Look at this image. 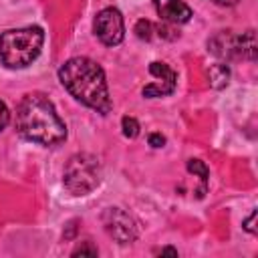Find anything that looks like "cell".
<instances>
[{
	"label": "cell",
	"mask_w": 258,
	"mask_h": 258,
	"mask_svg": "<svg viewBox=\"0 0 258 258\" xmlns=\"http://www.w3.org/2000/svg\"><path fill=\"white\" fill-rule=\"evenodd\" d=\"M58 79L62 87L83 105L99 111L101 115H107L113 107L109 89H107V79L95 60L87 56H75L69 58L60 69H58Z\"/></svg>",
	"instance_id": "1"
},
{
	"label": "cell",
	"mask_w": 258,
	"mask_h": 258,
	"mask_svg": "<svg viewBox=\"0 0 258 258\" xmlns=\"http://www.w3.org/2000/svg\"><path fill=\"white\" fill-rule=\"evenodd\" d=\"M16 129L26 141L46 147L58 145L67 137V127L54 105L40 93H30L18 103Z\"/></svg>",
	"instance_id": "2"
},
{
	"label": "cell",
	"mask_w": 258,
	"mask_h": 258,
	"mask_svg": "<svg viewBox=\"0 0 258 258\" xmlns=\"http://www.w3.org/2000/svg\"><path fill=\"white\" fill-rule=\"evenodd\" d=\"M44 32L40 26L14 28L0 34V60L8 69L28 67L42 48Z\"/></svg>",
	"instance_id": "3"
},
{
	"label": "cell",
	"mask_w": 258,
	"mask_h": 258,
	"mask_svg": "<svg viewBox=\"0 0 258 258\" xmlns=\"http://www.w3.org/2000/svg\"><path fill=\"white\" fill-rule=\"evenodd\" d=\"M62 181H64V187L73 196H87L101 181L99 159L95 155H91V153H77V155H73L67 161Z\"/></svg>",
	"instance_id": "4"
},
{
	"label": "cell",
	"mask_w": 258,
	"mask_h": 258,
	"mask_svg": "<svg viewBox=\"0 0 258 258\" xmlns=\"http://www.w3.org/2000/svg\"><path fill=\"white\" fill-rule=\"evenodd\" d=\"M93 30L97 34V38L107 44V46H115L123 40L125 36V24H123V16L117 8H103L93 22Z\"/></svg>",
	"instance_id": "5"
},
{
	"label": "cell",
	"mask_w": 258,
	"mask_h": 258,
	"mask_svg": "<svg viewBox=\"0 0 258 258\" xmlns=\"http://www.w3.org/2000/svg\"><path fill=\"white\" fill-rule=\"evenodd\" d=\"M103 224L107 234L117 240L119 244H131L137 238V224L135 220L123 212L121 208H109L103 214Z\"/></svg>",
	"instance_id": "6"
},
{
	"label": "cell",
	"mask_w": 258,
	"mask_h": 258,
	"mask_svg": "<svg viewBox=\"0 0 258 258\" xmlns=\"http://www.w3.org/2000/svg\"><path fill=\"white\" fill-rule=\"evenodd\" d=\"M149 73L157 79L153 83H149L147 87H143V97H165L169 93H173L175 83H177V75L171 67H167L165 62H151L149 64Z\"/></svg>",
	"instance_id": "7"
},
{
	"label": "cell",
	"mask_w": 258,
	"mask_h": 258,
	"mask_svg": "<svg viewBox=\"0 0 258 258\" xmlns=\"http://www.w3.org/2000/svg\"><path fill=\"white\" fill-rule=\"evenodd\" d=\"M161 20L169 24H183L191 18V8L183 0H153Z\"/></svg>",
	"instance_id": "8"
},
{
	"label": "cell",
	"mask_w": 258,
	"mask_h": 258,
	"mask_svg": "<svg viewBox=\"0 0 258 258\" xmlns=\"http://www.w3.org/2000/svg\"><path fill=\"white\" fill-rule=\"evenodd\" d=\"M210 50L220 58H234L240 56V34L232 32H218L208 42Z\"/></svg>",
	"instance_id": "9"
},
{
	"label": "cell",
	"mask_w": 258,
	"mask_h": 258,
	"mask_svg": "<svg viewBox=\"0 0 258 258\" xmlns=\"http://www.w3.org/2000/svg\"><path fill=\"white\" fill-rule=\"evenodd\" d=\"M208 77H210V83H212L214 89H222V87H226L228 81H230V69H228V64H224V62L212 64L210 71H208Z\"/></svg>",
	"instance_id": "10"
},
{
	"label": "cell",
	"mask_w": 258,
	"mask_h": 258,
	"mask_svg": "<svg viewBox=\"0 0 258 258\" xmlns=\"http://www.w3.org/2000/svg\"><path fill=\"white\" fill-rule=\"evenodd\" d=\"M240 56L242 58H256V36L254 30H246L244 34H240Z\"/></svg>",
	"instance_id": "11"
},
{
	"label": "cell",
	"mask_w": 258,
	"mask_h": 258,
	"mask_svg": "<svg viewBox=\"0 0 258 258\" xmlns=\"http://www.w3.org/2000/svg\"><path fill=\"white\" fill-rule=\"evenodd\" d=\"M121 129H123V135L129 137V139H133V137L139 135V123H137V119H133L129 115H125L121 119Z\"/></svg>",
	"instance_id": "12"
},
{
	"label": "cell",
	"mask_w": 258,
	"mask_h": 258,
	"mask_svg": "<svg viewBox=\"0 0 258 258\" xmlns=\"http://www.w3.org/2000/svg\"><path fill=\"white\" fill-rule=\"evenodd\" d=\"M187 171L198 173L200 179H202V185L208 187V167H206L200 159H189V161H187Z\"/></svg>",
	"instance_id": "13"
},
{
	"label": "cell",
	"mask_w": 258,
	"mask_h": 258,
	"mask_svg": "<svg viewBox=\"0 0 258 258\" xmlns=\"http://www.w3.org/2000/svg\"><path fill=\"white\" fill-rule=\"evenodd\" d=\"M153 30H155V26H153L149 20H139V22L135 24V32H137V36L143 38V40H149V38L153 36Z\"/></svg>",
	"instance_id": "14"
},
{
	"label": "cell",
	"mask_w": 258,
	"mask_h": 258,
	"mask_svg": "<svg viewBox=\"0 0 258 258\" xmlns=\"http://www.w3.org/2000/svg\"><path fill=\"white\" fill-rule=\"evenodd\" d=\"M85 256V254H89V256H97V248H93V246H89L87 242L83 244V246H79L77 250H73V256Z\"/></svg>",
	"instance_id": "15"
},
{
	"label": "cell",
	"mask_w": 258,
	"mask_h": 258,
	"mask_svg": "<svg viewBox=\"0 0 258 258\" xmlns=\"http://www.w3.org/2000/svg\"><path fill=\"white\" fill-rule=\"evenodd\" d=\"M8 123H10V111H8V107L0 101V131H2Z\"/></svg>",
	"instance_id": "16"
},
{
	"label": "cell",
	"mask_w": 258,
	"mask_h": 258,
	"mask_svg": "<svg viewBox=\"0 0 258 258\" xmlns=\"http://www.w3.org/2000/svg\"><path fill=\"white\" fill-rule=\"evenodd\" d=\"M163 143H165V137L161 133H151L149 135V145L151 147H163Z\"/></svg>",
	"instance_id": "17"
},
{
	"label": "cell",
	"mask_w": 258,
	"mask_h": 258,
	"mask_svg": "<svg viewBox=\"0 0 258 258\" xmlns=\"http://www.w3.org/2000/svg\"><path fill=\"white\" fill-rule=\"evenodd\" d=\"M254 222H256V212H252V214L248 216V220L244 222V230H246V232H250V234H256V228H254Z\"/></svg>",
	"instance_id": "18"
},
{
	"label": "cell",
	"mask_w": 258,
	"mask_h": 258,
	"mask_svg": "<svg viewBox=\"0 0 258 258\" xmlns=\"http://www.w3.org/2000/svg\"><path fill=\"white\" fill-rule=\"evenodd\" d=\"M214 4H218V6H234L238 0H212Z\"/></svg>",
	"instance_id": "19"
},
{
	"label": "cell",
	"mask_w": 258,
	"mask_h": 258,
	"mask_svg": "<svg viewBox=\"0 0 258 258\" xmlns=\"http://www.w3.org/2000/svg\"><path fill=\"white\" fill-rule=\"evenodd\" d=\"M161 254H173V256H175L177 252H175L173 248H163V250H161Z\"/></svg>",
	"instance_id": "20"
}]
</instances>
